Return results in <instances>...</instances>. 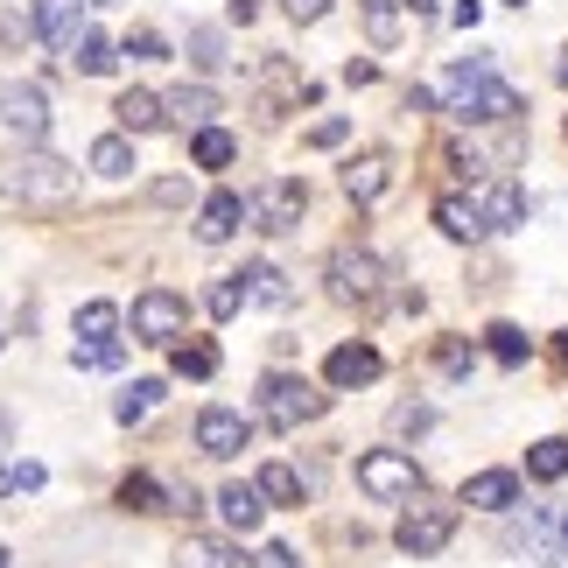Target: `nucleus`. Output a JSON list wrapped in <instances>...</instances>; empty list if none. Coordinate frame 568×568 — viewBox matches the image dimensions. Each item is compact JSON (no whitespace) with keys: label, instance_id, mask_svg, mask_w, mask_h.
<instances>
[{"label":"nucleus","instance_id":"nucleus-1","mask_svg":"<svg viewBox=\"0 0 568 568\" xmlns=\"http://www.w3.org/2000/svg\"><path fill=\"white\" fill-rule=\"evenodd\" d=\"M443 113L464 120V126H491V120L527 113V105H519L513 84H498L491 57H464V63H449V78H443Z\"/></svg>","mask_w":568,"mask_h":568},{"label":"nucleus","instance_id":"nucleus-2","mask_svg":"<svg viewBox=\"0 0 568 568\" xmlns=\"http://www.w3.org/2000/svg\"><path fill=\"white\" fill-rule=\"evenodd\" d=\"M0 190L21 196V204H63V196L78 190V169L42 155V148H29V155H8L0 162Z\"/></svg>","mask_w":568,"mask_h":568},{"label":"nucleus","instance_id":"nucleus-3","mask_svg":"<svg viewBox=\"0 0 568 568\" xmlns=\"http://www.w3.org/2000/svg\"><path fill=\"white\" fill-rule=\"evenodd\" d=\"M323 407H331V393H316L310 379H295V373H267V379H260V414H267L274 428H302V422H316Z\"/></svg>","mask_w":568,"mask_h":568},{"label":"nucleus","instance_id":"nucleus-4","mask_svg":"<svg viewBox=\"0 0 568 568\" xmlns=\"http://www.w3.org/2000/svg\"><path fill=\"white\" fill-rule=\"evenodd\" d=\"M331 295L344 302V310H379V295H386V267L373 253H331Z\"/></svg>","mask_w":568,"mask_h":568},{"label":"nucleus","instance_id":"nucleus-5","mask_svg":"<svg viewBox=\"0 0 568 568\" xmlns=\"http://www.w3.org/2000/svg\"><path fill=\"white\" fill-rule=\"evenodd\" d=\"M449 534H456V513L449 506H414V513H400V527H393V548L422 561V555H443Z\"/></svg>","mask_w":568,"mask_h":568},{"label":"nucleus","instance_id":"nucleus-6","mask_svg":"<svg viewBox=\"0 0 568 568\" xmlns=\"http://www.w3.org/2000/svg\"><path fill=\"white\" fill-rule=\"evenodd\" d=\"M0 126H14L21 141H42V134H50V99H42V84L0 78Z\"/></svg>","mask_w":568,"mask_h":568},{"label":"nucleus","instance_id":"nucleus-7","mask_svg":"<svg viewBox=\"0 0 568 568\" xmlns=\"http://www.w3.org/2000/svg\"><path fill=\"white\" fill-rule=\"evenodd\" d=\"M358 485L373 498H422V470L400 449H373V456H358Z\"/></svg>","mask_w":568,"mask_h":568},{"label":"nucleus","instance_id":"nucleus-8","mask_svg":"<svg viewBox=\"0 0 568 568\" xmlns=\"http://www.w3.org/2000/svg\"><path fill=\"white\" fill-rule=\"evenodd\" d=\"M302 211H310V190H302L295 176H274L267 190L253 196V225H260V232H295Z\"/></svg>","mask_w":568,"mask_h":568},{"label":"nucleus","instance_id":"nucleus-9","mask_svg":"<svg viewBox=\"0 0 568 568\" xmlns=\"http://www.w3.org/2000/svg\"><path fill=\"white\" fill-rule=\"evenodd\" d=\"M176 337H183V295L148 288L134 302V344H176Z\"/></svg>","mask_w":568,"mask_h":568},{"label":"nucleus","instance_id":"nucleus-10","mask_svg":"<svg viewBox=\"0 0 568 568\" xmlns=\"http://www.w3.org/2000/svg\"><path fill=\"white\" fill-rule=\"evenodd\" d=\"M36 36L50 42L57 57H71L84 42V0H36Z\"/></svg>","mask_w":568,"mask_h":568},{"label":"nucleus","instance_id":"nucleus-11","mask_svg":"<svg viewBox=\"0 0 568 568\" xmlns=\"http://www.w3.org/2000/svg\"><path fill=\"white\" fill-rule=\"evenodd\" d=\"M196 449L217 456V464H225V456H239V449H246V414L204 407V414H196Z\"/></svg>","mask_w":568,"mask_h":568},{"label":"nucleus","instance_id":"nucleus-12","mask_svg":"<svg viewBox=\"0 0 568 568\" xmlns=\"http://www.w3.org/2000/svg\"><path fill=\"white\" fill-rule=\"evenodd\" d=\"M561 548H568V534H561V513H527V527H519V555H527L534 568H555L561 561Z\"/></svg>","mask_w":568,"mask_h":568},{"label":"nucleus","instance_id":"nucleus-13","mask_svg":"<svg viewBox=\"0 0 568 568\" xmlns=\"http://www.w3.org/2000/svg\"><path fill=\"white\" fill-rule=\"evenodd\" d=\"M246 211H253V204H246L239 190H211V196H204V211H196V239H204V246H225Z\"/></svg>","mask_w":568,"mask_h":568},{"label":"nucleus","instance_id":"nucleus-14","mask_svg":"<svg viewBox=\"0 0 568 568\" xmlns=\"http://www.w3.org/2000/svg\"><path fill=\"white\" fill-rule=\"evenodd\" d=\"M470 196H477V211H485V225H491V232H513L519 217H527V190H519V183H506V176L477 183Z\"/></svg>","mask_w":568,"mask_h":568},{"label":"nucleus","instance_id":"nucleus-15","mask_svg":"<svg viewBox=\"0 0 568 568\" xmlns=\"http://www.w3.org/2000/svg\"><path fill=\"white\" fill-rule=\"evenodd\" d=\"M386 183H393V162L379 155V148H365V155L344 162V196H352V204H379Z\"/></svg>","mask_w":568,"mask_h":568},{"label":"nucleus","instance_id":"nucleus-16","mask_svg":"<svg viewBox=\"0 0 568 568\" xmlns=\"http://www.w3.org/2000/svg\"><path fill=\"white\" fill-rule=\"evenodd\" d=\"M323 379L331 386H373L379 379V352L373 344H337V352L323 358Z\"/></svg>","mask_w":568,"mask_h":568},{"label":"nucleus","instance_id":"nucleus-17","mask_svg":"<svg viewBox=\"0 0 568 568\" xmlns=\"http://www.w3.org/2000/svg\"><path fill=\"white\" fill-rule=\"evenodd\" d=\"M217 513H225V527L253 534L260 519H267V491H260V485H225V491H217Z\"/></svg>","mask_w":568,"mask_h":568},{"label":"nucleus","instance_id":"nucleus-18","mask_svg":"<svg viewBox=\"0 0 568 568\" xmlns=\"http://www.w3.org/2000/svg\"><path fill=\"white\" fill-rule=\"evenodd\" d=\"M113 113H120L126 134H155V126H169V99H155V92H141V84H134V92H120Z\"/></svg>","mask_w":568,"mask_h":568},{"label":"nucleus","instance_id":"nucleus-19","mask_svg":"<svg viewBox=\"0 0 568 568\" xmlns=\"http://www.w3.org/2000/svg\"><path fill=\"white\" fill-rule=\"evenodd\" d=\"M519 498V477L513 470H477L470 485H464V506H485V513H506Z\"/></svg>","mask_w":568,"mask_h":568},{"label":"nucleus","instance_id":"nucleus-20","mask_svg":"<svg viewBox=\"0 0 568 568\" xmlns=\"http://www.w3.org/2000/svg\"><path fill=\"white\" fill-rule=\"evenodd\" d=\"M169 120L204 134V126L217 120V92H211V84H183V92H169Z\"/></svg>","mask_w":568,"mask_h":568},{"label":"nucleus","instance_id":"nucleus-21","mask_svg":"<svg viewBox=\"0 0 568 568\" xmlns=\"http://www.w3.org/2000/svg\"><path fill=\"white\" fill-rule=\"evenodd\" d=\"M435 225H443L449 239H485L491 232L485 211H477V196H443V204H435Z\"/></svg>","mask_w":568,"mask_h":568},{"label":"nucleus","instance_id":"nucleus-22","mask_svg":"<svg viewBox=\"0 0 568 568\" xmlns=\"http://www.w3.org/2000/svg\"><path fill=\"white\" fill-rule=\"evenodd\" d=\"M400 8H407V0H358L365 42H373V50H393V42H400Z\"/></svg>","mask_w":568,"mask_h":568},{"label":"nucleus","instance_id":"nucleus-23","mask_svg":"<svg viewBox=\"0 0 568 568\" xmlns=\"http://www.w3.org/2000/svg\"><path fill=\"white\" fill-rule=\"evenodd\" d=\"M239 281H246V302H260V310H281V302H288V274L267 267V260H253Z\"/></svg>","mask_w":568,"mask_h":568},{"label":"nucleus","instance_id":"nucleus-24","mask_svg":"<svg viewBox=\"0 0 568 568\" xmlns=\"http://www.w3.org/2000/svg\"><path fill=\"white\" fill-rule=\"evenodd\" d=\"M169 365H176L183 379H211V373H217V344H204V337L183 344V337H176V344H169Z\"/></svg>","mask_w":568,"mask_h":568},{"label":"nucleus","instance_id":"nucleus-25","mask_svg":"<svg viewBox=\"0 0 568 568\" xmlns=\"http://www.w3.org/2000/svg\"><path fill=\"white\" fill-rule=\"evenodd\" d=\"M176 568H246L225 540H204V534H190L183 548H176Z\"/></svg>","mask_w":568,"mask_h":568},{"label":"nucleus","instance_id":"nucleus-26","mask_svg":"<svg viewBox=\"0 0 568 568\" xmlns=\"http://www.w3.org/2000/svg\"><path fill=\"white\" fill-rule=\"evenodd\" d=\"M162 393H169L162 379H134V386H126V393H120V400H113V414H120V422H126V428H134V422H148V414H155V407H162Z\"/></svg>","mask_w":568,"mask_h":568},{"label":"nucleus","instance_id":"nucleus-27","mask_svg":"<svg viewBox=\"0 0 568 568\" xmlns=\"http://www.w3.org/2000/svg\"><path fill=\"white\" fill-rule=\"evenodd\" d=\"M527 470L540 477V485H555V477H568V435H540V443L527 449Z\"/></svg>","mask_w":568,"mask_h":568},{"label":"nucleus","instance_id":"nucleus-28","mask_svg":"<svg viewBox=\"0 0 568 568\" xmlns=\"http://www.w3.org/2000/svg\"><path fill=\"white\" fill-rule=\"evenodd\" d=\"M92 169H99V176H134V141H126V134H105V141H92Z\"/></svg>","mask_w":568,"mask_h":568},{"label":"nucleus","instance_id":"nucleus-29","mask_svg":"<svg viewBox=\"0 0 568 568\" xmlns=\"http://www.w3.org/2000/svg\"><path fill=\"white\" fill-rule=\"evenodd\" d=\"M485 352H491L498 365H527L534 344H527V331H519V323H491V331H485Z\"/></svg>","mask_w":568,"mask_h":568},{"label":"nucleus","instance_id":"nucleus-30","mask_svg":"<svg viewBox=\"0 0 568 568\" xmlns=\"http://www.w3.org/2000/svg\"><path fill=\"white\" fill-rule=\"evenodd\" d=\"M113 331H120V310H113V302H84V310H78V337L84 344H105Z\"/></svg>","mask_w":568,"mask_h":568},{"label":"nucleus","instance_id":"nucleus-31","mask_svg":"<svg viewBox=\"0 0 568 568\" xmlns=\"http://www.w3.org/2000/svg\"><path fill=\"white\" fill-rule=\"evenodd\" d=\"M120 506H126V513H169V506H162V485H155L148 470H134V477L120 485Z\"/></svg>","mask_w":568,"mask_h":568},{"label":"nucleus","instance_id":"nucleus-32","mask_svg":"<svg viewBox=\"0 0 568 568\" xmlns=\"http://www.w3.org/2000/svg\"><path fill=\"white\" fill-rule=\"evenodd\" d=\"M253 485H260V491H267V498H274V506H302V477H295L288 464H267V470H260V477H253Z\"/></svg>","mask_w":568,"mask_h":568},{"label":"nucleus","instance_id":"nucleus-33","mask_svg":"<svg viewBox=\"0 0 568 568\" xmlns=\"http://www.w3.org/2000/svg\"><path fill=\"white\" fill-rule=\"evenodd\" d=\"M71 57H78V71H84V78H105V71H113V63H120V50H113V42H105V36H84Z\"/></svg>","mask_w":568,"mask_h":568},{"label":"nucleus","instance_id":"nucleus-34","mask_svg":"<svg viewBox=\"0 0 568 568\" xmlns=\"http://www.w3.org/2000/svg\"><path fill=\"white\" fill-rule=\"evenodd\" d=\"M190 155H196V169H225L232 162V134L225 126H204V134L190 141Z\"/></svg>","mask_w":568,"mask_h":568},{"label":"nucleus","instance_id":"nucleus-35","mask_svg":"<svg viewBox=\"0 0 568 568\" xmlns=\"http://www.w3.org/2000/svg\"><path fill=\"white\" fill-rule=\"evenodd\" d=\"M204 310L217 316V323H225V316H239V310H246V281H211V295H204Z\"/></svg>","mask_w":568,"mask_h":568},{"label":"nucleus","instance_id":"nucleus-36","mask_svg":"<svg viewBox=\"0 0 568 568\" xmlns=\"http://www.w3.org/2000/svg\"><path fill=\"white\" fill-rule=\"evenodd\" d=\"M71 365H78V373H113V365H120V337H105V344H78Z\"/></svg>","mask_w":568,"mask_h":568},{"label":"nucleus","instance_id":"nucleus-37","mask_svg":"<svg viewBox=\"0 0 568 568\" xmlns=\"http://www.w3.org/2000/svg\"><path fill=\"white\" fill-rule=\"evenodd\" d=\"M435 365H443V373H449V379H464V373H470V365H477V352H470V344H464V337H443V344H435Z\"/></svg>","mask_w":568,"mask_h":568},{"label":"nucleus","instance_id":"nucleus-38","mask_svg":"<svg viewBox=\"0 0 568 568\" xmlns=\"http://www.w3.org/2000/svg\"><path fill=\"white\" fill-rule=\"evenodd\" d=\"M120 57H134V63H162V57H169V42H162L155 29H134V36L120 42Z\"/></svg>","mask_w":568,"mask_h":568},{"label":"nucleus","instance_id":"nucleus-39","mask_svg":"<svg viewBox=\"0 0 568 568\" xmlns=\"http://www.w3.org/2000/svg\"><path fill=\"white\" fill-rule=\"evenodd\" d=\"M253 568H302V561H295V548H281V540H267V548L253 555Z\"/></svg>","mask_w":568,"mask_h":568},{"label":"nucleus","instance_id":"nucleus-40","mask_svg":"<svg viewBox=\"0 0 568 568\" xmlns=\"http://www.w3.org/2000/svg\"><path fill=\"white\" fill-rule=\"evenodd\" d=\"M344 134H352V126H344V120H316V126H310V148H337Z\"/></svg>","mask_w":568,"mask_h":568},{"label":"nucleus","instance_id":"nucleus-41","mask_svg":"<svg viewBox=\"0 0 568 568\" xmlns=\"http://www.w3.org/2000/svg\"><path fill=\"white\" fill-rule=\"evenodd\" d=\"M190 50H196V63H204V71H211V63H225V57H217V29H196Z\"/></svg>","mask_w":568,"mask_h":568},{"label":"nucleus","instance_id":"nucleus-42","mask_svg":"<svg viewBox=\"0 0 568 568\" xmlns=\"http://www.w3.org/2000/svg\"><path fill=\"white\" fill-rule=\"evenodd\" d=\"M281 8H288L295 21H323V14H331V0H281Z\"/></svg>","mask_w":568,"mask_h":568},{"label":"nucleus","instance_id":"nucleus-43","mask_svg":"<svg viewBox=\"0 0 568 568\" xmlns=\"http://www.w3.org/2000/svg\"><path fill=\"white\" fill-rule=\"evenodd\" d=\"M260 14V0H232V21H253Z\"/></svg>","mask_w":568,"mask_h":568},{"label":"nucleus","instance_id":"nucleus-44","mask_svg":"<svg viewBox=\"0 0 568 568\" xmlns=\"http://www.w3.org/2000/svg\"><path fill=\"white\" fill-rule=\"evenodd\" d=\"M555 358H561V373H568V331H561V337H555Z\"/></svg>","mask_w":568,"mask_h":568},{"label":"nucleus","instance_id":"nucleus-45","mask_svg":"<svg viewBox=\"0 0 568 568\" xmlns=\"http://www.w3.org/2000/svg\"><path fill=\"white\" fill-rule=\"evenodd\" d=\"M407 8H414V14H435V0H407Z\"/></svg>","mask_w":568,"mask_h":568},{"label":"nucleus","instance_id":"nucleus-46","mask_svg":"<svg viewBox=\"0 0 568 568\" xmlns=\"http://www.w3.org/2000/svg\"><path fill=\"white\" fill-rule=\"evenodd\" d=\"M8 435H14V428H8V414H0V449H8Z\"/></svg>","mask_w":568,"mask_h":568},{"label":"nucleus","instance_id":"nucleus-47","mask_svg":"<svg viewBox=\"0 0 568 568\" xmlns=\"http://www.w3.org/2000/svg\"><path fill=\"white\" fill-rule=\"evenodd\" d=\"M84 8H120V0H84Z\"/></svg>","mask_w":568,"mask_h":568},{"label":"nucleus","instance_id":"nucleus-48","mask_svg":"<svg viewBox=\"0 0 568 568\" xmlns=\"http://www.w3.org/2000/svg\"><path fill=\"white\" fill-rule=\"evenodd\" d=\"M555 78H561V84H568V50H561V71H555Z\"/></svg>","mask_w":568,"mask_h":568},{"label":"nucleus","instance_id":"nucleus-49","mask_svg":"<svg viewBox=\"0 0 568 568\" xmlns=\"http://www.w3.org/2000/svg\"><path fill=\"white\" fill-rule=\"evenodd\" d=\"M561 534H568V513H561Z\"/></svg>","mask_w":568,"mask_h":568},{"label":"nucleus","instance_id":"nucleus-50","mask_svg":"<svg viewBox=\"0 0 568 568\" xmlns=\"http://www.w3.org/2000/svg\"><path fill=\"white\" fill-rule=\"evenodd\" d=\"M0 568H8V555H0Z\"/></svg>","mask_w":568,"mask_h":568}]
</instances>
